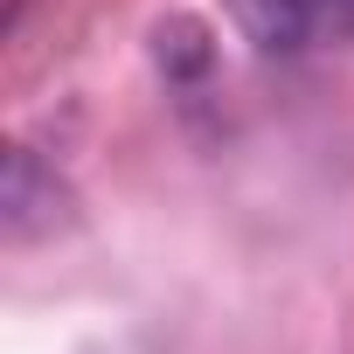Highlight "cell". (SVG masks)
<instances>
[{"instance_id": "6da1fadb", "label": "cell", "mask_w": 354, "mask_h": 354, "mask_svg": "<svg viewBox=\"0 0 354 354\" xmlns=\"http://www.w3.org/2000/svg\"><path fill=\"white\" fill-rule=\"evenodd\" d=\"M0 223H8V243H35L56 223H70V188L56 181V167L35 146L8 153V181H0Z\"/></svg>"}, {"instance_id": "7a4b0ae2", "label": "cell", "mask_w": 354, "mask_h": 354, "mask_svg": "<svg viewBox=\"0 0 354 354\" xmlns=\"http://www.w3.org/2000/svg\"><path fill=\"white\" fill-rule=\"evenodd\" d=\"M236 21L264 49H306V42H347L354 0H236Z\"/></svg>"}]
</instances>
